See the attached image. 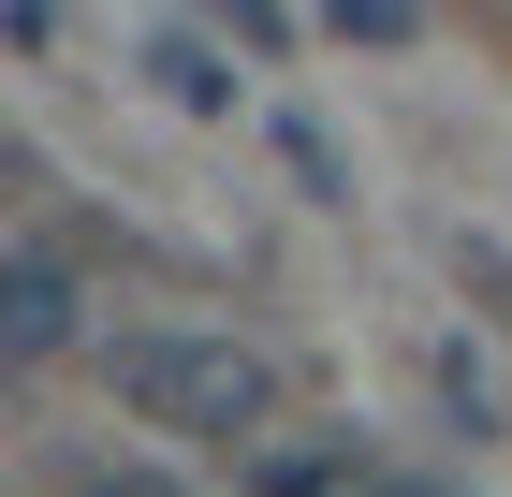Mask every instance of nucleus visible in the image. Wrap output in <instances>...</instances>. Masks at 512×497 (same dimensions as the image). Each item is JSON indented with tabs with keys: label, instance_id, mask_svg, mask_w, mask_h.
I'll return each instance as SVG.
<instances>
[{
	"label": "nucleus",
	"instance_id": "obj_2",
	"mask_svg": "<svg viewBox=\"0 0 512 497\" xmlns=\"http://www.w3.org/2000/svg\"><path fill=\"white\" fill-rule=\"evenodd\" d=\"M74 264H59V249H0V351H15V366H59V351H74Z\"/></svg>",
	"mask_w": 512,
	"mask_h": 497
},
{
	"label": "nucleus",
	"instance_id": "obj_3",
	"mask_svg": "<svg viewBox=\"0 0 512 497\" xmlns=\"http://www.w3.org/2000/svg\"><path fill=\"white\" fill-rule=\"evenodd\" d=\"M191 15H205V30H220V44H235V59H278V44L308 30L293 0H191Z\"/></svg>",
	"mask_w": 512,
	"mask_h": 497
},
{
	"label": "nucleus",
	"instance_id": "obj_4",
	"mask_svg": "<svg viewBox=\"0 0 512 497\" xmlns=\"http://www.w3.org/2000/svg\"><path fill=\"white\" fill-rule=\"evenodd\" d=\"M308 15L337 44H410V30H425V0H308Z\"/></svg>",
	"mask_w": 512,
	"mask_h": 497
},
{
	"label": "nucleus",
	"instance_id": "obj_5",
	"mask_svg": "<svg viewBox=\"0 0 512 497\" xmlns=\"http://www.w3.org/2000/svg\"><path fill=\"white\" fill-rule=\"evenodd\" d=\"M264 497H337V454H264Z\"/></svg>",
	"mask_w": 512,
	"mask_h": 497
},
{
	"label": "nucleus",
	"instance_id": "obj_7",
	"mask_svg": "<svg viewBox=\"0 0 512 497\" xmlns=\"http://www.w3.org/2000/svg\"><path fill=\"white\" fill-rule=\"evenodd\" d=\"M366 497H454V483H425V468H381V483H366Z\"/></svg>",
	"mask_w": 512,
	"mask_h": 497
},
{
	"label": "nucleus",
	"instance_id": "obj_6",
	"mask_svg": "<svg viewBox=\"0 0 512 497\" xmlns=\"http://www.w3.org/2000/svg\"><path fill=\"white\" fill-rule=\"evenodd\" d=\"M74 497H176V483H147V468H74Z\"/></svg>",
	"mask_w": 512,
	"mask_h": 497
},
{
	"label": "nucleus",
	"instance_id": "obj_1",
	"mask_svg": "<svg viewBox=\"0 0 512 497\" xmlns=\"http://www.w3.org/2000/svg\"><path fill=\"white\" fill-rule=\"evenodd\" d=\"M118 395L147 424H176V439H264L278 366L249 337H220V322H161V337H118Z\"/></svg>",
	"mask_w": 512,
	"mask_h": 497
}]
</instances>
